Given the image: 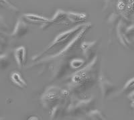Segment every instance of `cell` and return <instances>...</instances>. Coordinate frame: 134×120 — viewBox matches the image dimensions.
Masks as SVG:
<instances>
[{
  "label": "cell",
  "mask_w": 134,
  "mask_h": 120,
  "mask_svg": "<svg viewBox=\"0 0 134 120\" xmlns=\"http://www.w3.org/2000/svg\"><path fill=\"white\" fill-rule=\"evenodd\" d=\"M80 48L87 63H88L96 56L97 41L94 40L92 42H82L80 45Z\"/></svg>",
  "instance_id": "6"
},
{
  "label": "cell",
  "mask_w": 134,
  "mask_h": 120,
  "mask_svg": "<svg viewBox=\"0 0 134 120\" xmlns=\"http://www.w3.org/2000/svg\"><path fill=\"white\" fill-rule=\"evenodd\" d=\"M94 104L95 99L94 97H91L88 99L75 101L70 103L68 106L66 112L69 116L78 117L89 112L93 110Z\"/></svg>",
  "instance_id": "4"
},
{
  "label": "cell",
  "mask_w": 134,
  "mask_h": 120,
  "mask_svg": "<svg viewBox=\"0 0 134 120\" xmlns=\"http://www.w3.org/2000/svg\"><path fill=\"white\" fill-rule=\"evenodd\" d=\"M29 31L30 28L27 24V22H26L24 20L23 18H21L18 19L17 21L15 28H14L11 36L13 38L20 39V38H23L25 36L27 35Z\"/></svg>",
  "instance_id": "7"
},
{
  "label": "cell",
  "mask_w": 134,
  "mask_h": 120,
  "mask_svg": "<svg viewBox=\"0 0 134 120\" xmlns=\"http://www.w3.org/2000/svg\"><path fill=\"white\" fill-rule=\"evenodd\" d=\"M22 18L27 23L40 24L41 25V29L43 31L46 30V26L50 20V19L46 18V17L34 14H25Z\"/></svg>",
  "instance_id": "8"
},
{
  "label": "cell",
  "mask_w": 134,
  "mask_h": 120,
  "mask_svg": "<svg viewBox=\"0 0 134 120\" xmlns=\"http://www.w3.org/2000/svg\"><path fill=\"white\" fill-rule=\"evenodd\" d=\"M14 58L20 68H22L26 64L27 62V49L25 46H21L14 50Z\"/></svg>",
  "instance_id": "10"
},
{
  "label": "cell",
  "mask_w": 134,
  "mask_h": 120,
  "mask_svg": "<svg viewBox=\"0 0 134 120\" xmlns=\"http://www.w3.org/2000/svg\"><path fill=\"white\" fill-rule=\"evenodd\" d=\"M11 81L20 89H26L27 87V83L24 79L21 73L18 71H14L11 73Z\"/></svg>",
  "instance_id": "12"
},
{
  "label": "cell",
  "mask_w": 134,
  "mask_h": 120,
  "mask_svg": "<svg viewBox=\"0 0 134 120\" xmlns=\"http://www.w3.org/2000/svg\"><path fill=\"white\" fill-rule=\"evenodd\" d=\"M87 64V61L85 59H82L80 58H74L70 59L69 61V64L72 69L78 70L85 67Z\"/></svg>",
  "instance_id": "13"
},
{
  "label": "cell",
  "mask_w": 134,
  "mask_h": 120,
  "mask_svg": "<svg viewBox=\"0 0 134 120\" xmlns=\"http://www.w3.org/2000/svg\"><path fill=\"white\" fill-rule=\"evenodd\" d=\"M69 20L67 17V12L63 9H58L55 12L52 18H50L49 22L46 26V30L53 24H65L69 25Z\"/></svg>",
  "instance_id": "9"
},
{
  "label": "cell",
  "mask_w": 134,
  "mask_h": 120,
  "mask_svg": "<svg viewBox=\"0 0 134 120\" xmlns=\"http://www.w3.org/2000/svg\"><path fill=\"white\" fill-rule=\"evenodd\" d=\"M69 91L61 89L56 86L49 87L40 98L42 105L44 109L50 110L59 104L60 101L65 100L69 97Z\"/></svg>",
  "instance_id": "3"
},
{
  "label": "cell",
  "mask_w": 134,
  "mask_h": 120,
  "mask_svg": "<svg viewBox=\"0 0 134 120\" xmlns=\"http://www.w3.org/2000/svg\"><path fill=\"white\" fill-rule=\"evenodd\" d=\"M85 25V24H79L78 26L72 28V29H70L69 30L65 31V32L59 34L53 40V41L48 46L45 50H44L40 54H38L36 55L34 57H33L32 58V61H37L38 60H40L42 58H43V56L44 55L47 54L50 51H52L55 48L60 47H60L64 46V47L66 45L69 44L72 40L78 34L81 32V30L83 28Z\"/></svg>",
  "instance_id": "2"
},
{
  "label": "cell",
  "mask_w": 134,
  "mask_h": 120,
  "mask_svg": "<svg viewBox=\"0 0 134 120\" xmlns=\"http://www.w3.org/2000/svg\"><path fill=\"white\" fill-rule=\"evenodd\" d=\"M11 64V59L9 54L0 55V72L6 70Z\"/></svg>",
  "instance_id": "14"
},
{
  "label": "cell",
  "mask_w": 134,
  "mask_h": 120,
  "mask_svg": "<svg viewBox=\"0 0 134 120\" xmlns=\"http://www.w3.org/2000/svg\"><path fill=\"white\" fill-rule=\"evenodd\" d=\"M98 81L103 99H106L109 97L111 94L117 89V86L113 83L110 81L104 75H99Z\"/></svg>",
  "instance_id": "5"
},
{
  "label": "cell",
  "mask_w": 134,
  "mask_h": 120,
  "mask_svg": "<svg viewBox=\"0 0 134 120\" xmlns=\"http://www.w3.org/2000/svg\"><path fill=\"white\" fill-rule=\"evenodd\" d=\"M87 116L91 119L93 120H105L107 119L103 113L98 110H92L87 113Z\"/></svg>",
  "instance_id": "15"
},
{
  "label": "cell",
  "mask_w": 134,
  "mask_h": 120,
  "mask_svg": "<svg viewBox=\"0 0 134 120\" xmlns=\"http://www.w3.org/2000/svg\"><path fill=\"white\" fill-rule=\"evenodd\" d=\"M67 17L70 22L76 24H84L87 20V14L85 13L75 12H67Z\"/></svg>",
  "instance_id": "11"
},
{
  "label": "cell",
  "mask_w": 134,
  "mask_h": 120,
  "mask_svg": "<svg viewBox=\"0 0 134 120\" xmlns=\"http://www.w3.org/2000/svg\"><path fill=\"white\" fill-rule=\"evenodd\" d=\"M134 90V77L130 79L124 85V88L122 89L123 93H127V92H131Z\"/></svg>",
  "instance_id": "16"
},
{
  "label": "cell",
  "mask_w": 134,
  "mask_h": 120,
  "mask_svg": "<svg viewBox=\"0 0 134 120\" xmlns=\"http://www.w3.org/2000/svg\"><path fill=\"white\" fill-rule=\"evenodd\" d=\"M131 106H132V107L133 108V110H134V101H132V103H131Z\"/></svg>",
  "instance_id": "18"
},
{
  "label": "cell",
  "mask_w": 134,
  "mask_h": 120,
  "mask_svg": "<svg viewBox=\"0 0 134 120\" xmlns=\"http://www.w3.org/2000/svg\"><path fill=\"white\" fill-rule=\"evenodd\" d=\"M129 98L131 99V101H134V90L133 91H131V93L130 94V96H129Z\"/></svg>",
  "instance_id": "17"
},
{
  "label": "cell",
  "mask_w": 134,
  "mask_h": 120,
  "mask_svg": "<svg viewBox=\"0 0 134 120\" xmlns=\"http://www.w3.org/2000/svg\"><path fill=\"white\" fill-rule=\"evenodd\" d=\"M99 59L96 56L85 67L78 70L71 77V81L69 85V91L75 93L91 88L98 81Z\"/></svg>",
  "instance_id": "1"
}]
</instances>
